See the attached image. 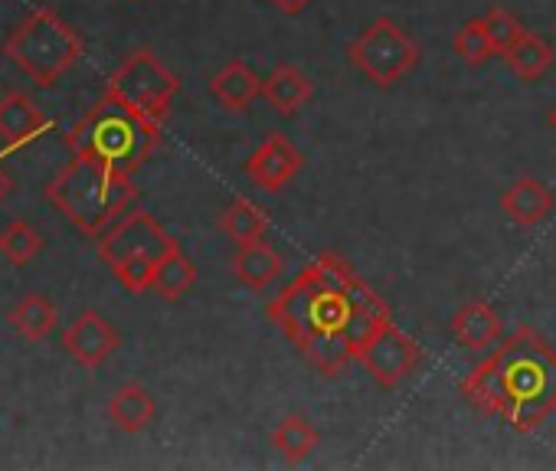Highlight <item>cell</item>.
I'll use <instances>...</instances> for the list:
<instances>
[{"mask_svg":"<svg viewBox=\"0 0 556 471\" xmlns=\"http://www.w3.org/2000/svg\"><path fill=\"white\" fill-rule=\"evenodd\" d=\"M268 318L325 380H334L361 357L370 334L390 321V308L351 263L325 253L275 295Z\"/></svg>","mask_w":556,"mask_h":471,"instance_id":"6da1fadb","label":"cell"},{"mask_svg":"<svg viewBox=\"0 0 556 471\" xmlns=\"http://www.w3.org/2000/svg\"><path fill=\"white\" fill-rule=\"evenodd\" d=\"M462 393L481 412L527 435L556 412V351L533 328H517L462 380Z\"/></svg>","mask_w":556,"mask_h":471,"instance_id":"7a4b0ae2","label":"cell"},{"mask_svg":"<svg viewBox=\"0 0 556 471\" xmlns=\"http://www.w3.org/2000/svg\"><path fill=\"white\" fill-rule=\"evenodd\" d=\"M47 200L92 240L112 229L138 200L131 174L105 167L96 157L73 154L70 164L47 183Z\"/></svg>","mask_w":556,"mask_h":471,"instance_id":"3957f363","label":"cell"},{"mask_svg":"<svg viewBox=\"0 0 556 471\" xmlns=\"http://www.w3.org/2000/svg\"><path fill=\"white\" fill-rule=\"evenodd\" d=\"M161 128L164 125L144 118L141 112L128 109L122 99L105 92L66 135V144L73 148V154L96 157L105 167L135 177L161 144Z\"/></svg>","mask_w":556,"mask_h":471,"instance_id":"277c9868","label":"cell"},{"mask_svg":"<svg viewBox=\"0 0 556 471\" xmlns=\"http://www.w3.org/2000/svg\"><path fill=\"white\" fill-rule=\"evenodd\" d=\"M83 37L50 8L30 11L4 40V56L37 86H53L83 60Z\"/></svg>","mask_w":556,"mask_h":471,"instance_id":"5b68a950","label":"cell"},{"mask_svg":"<svg viewBox=\"0 0 556 471\" xmlns=\"http://www.w3.org/2000/svg\"><path fill=\"white\" fill-rule=\"evenodd\" d=\"M348 60L351 66L374 82L377 89H390L396 86L406 73L416 69L419 63V47L416 40L390 17H377L374 24H367L357 40L348 47Z\"/></svg>","mask_w":556,"mask_h":471,"instance_id":"8992f818","label":"cell"},{"mask_svg":"<svg viewBox=\"0 0 556 471\" xmlns=\"http://www.w3.org/2000/svg\"><path fill=\"white\" fill-rule=\"evenodd\" d=\"M109 96L122 99L128 109L141 112L144 118L164 125L170 102L180 92V79L154 56V50H135L109 79Z\"/></svg>","mask_w":556,"mask_h":471,"instance_id":"52a82bcc","label":"cell"},{"mask_svg":"<svg viewBox=\"0 0 556 471\" xmlns=\"http://www.w3.org/2000/svg\"><path fill=\"white\" fill-rule=\"evenodd\" d=\"M357 364H361L383 390H396L400 383H406V380L419 370V364H422V347H419L406 331H400V328L393 324V318H390V321H383V324L370 334V341L364 344Z\"/></svg>","mask_w":556,"mask_h":471,"instance_id":"ba28073f","label":"cell"},{"mask_svg":"<svg viewBox=\"0 0 556 471\" xmlns=\"http://www.w3.org/2000/svg\"><path fill=\"white\" fill-rule=\"evenodd\" d=\"M174 246H177V240H170L151 213L135 209V213H125L112 229H105L99 236V259L109 269L131 256H148V259L161 263Z\"/></svg>","mask_w":556,"mask_h":471,"instance_id":"9c48e42d","label":"cell"},{"mask_svg":"<svg viewBox=\"0 0 556 471\" xmlns=\"http://www.w3.org/2000/svg\"><path fill=\"white\" fill-rule=\"evenodd\" d=\"M302 164H305L302 151L292 141H286V135H271V138H265L249 154V161L242 164V170H245V177L255 187H262L268 193H278V190H282L302 170Z\"/></svg>","mask_w":556,"mask_h":471,"instance_id":"30bf717a","label":"cell"},{"mask_svg":"<svg viewBox=\"0 0 556 471\" xmlns=\"http://www.w3.org/2000/svg\"><path fill=\"white\" fill-rule=\"evenodd\" d=\"M118 344H122L118 331H115L99 311H83V315L63 331V347H66V354H70L79 367H86V370L102 367V364L118 351Z\"/></svg>","mask_w":556,"mask_h":471,"instance_id":"8fae6325","label":"cell"},{"mask_svg":"<svg viewBox=\"0 0 556 471\" xmlns=\"http://www.w3.org/2000/svg\"><path fill=\"white\" fill-rule=\"evenodd\" d=\"M50 128V122L43 118V112L37 109V102L24 92H8L0 99V138L8 141L11 151L27 148L30 141H37L43 131Z\"/></svg>","mask_w":556,"mask_h":471,"instance_id":"7c38bea8","label":"cell"},{"mask_svg":"<svg viewBox=\"0 0 556 471\" xmlns=\"http://www.w3.org/2000/svg\"><path fill=\"white\" fill-rule=\"evenodd\" d=\"M262 96L268 99V105L278 112V115H295L299 109H305L308 102H312V96H315V86H312V79L299 69V66H292V63H278L268 76H265V82H262Z\"/></svg>","mask_w":556,"mask_h":471,"instance_id":"4fadbf2b","label":"cell"},{"mask_svg":"<svg viewBox=\"0 0 556 471\" xmlns=\"http://www.w3.org/2000/svg\"><path fill=\"white\" fill-rule=\"evenodd\" d=\"M286 263L278 256L265 240L258 243H249V246H236V256H232V276L239 285H245L249 292H265L268 285L278 282L282 276Z\"/></svg>","mask_w":556,"mask_h":471,"instance_id":"5bb4252c","label":"cell"},{"mask_svg":"<svg viewBox=\"0 0 556 471\" xmlns=\"http://www.w3.org/2000/svg\"><path fill=\"white\" fill-rule=\"evenodd\" d=\"M262 82L265 79H258V73L249 63L232 60L210 79V96L229 112H245L262 96Z\"/></svg>","mask_w":556,"mask_h":471,"instance_id":"9a60e30c","label":"cell"},{"mask_svg":"<svg viewBox=\"0 0 556 471\" xmlns=\"http://www.w3.org/2000/svg\"><path fill=\"white\" fill-rule=\"evenodd\" d=\"M501 209L517 222V226H540L549 213H553V193L546 190L543 180L536 177H523L514 180L504 193H501Z\"/></svg>","mask_w":556,"mask_h":471,"instance_id":"2e32d148","label":"cell"},{"mask_svg":"<svg viewBox=\"0 0 556 471\" xmlns=\"http://www.w3.org/2000/svg\"><path fill=\"white\" fill-rule=\"evenodd\" d=\"M452 338L468 351H488L501 341V318L488 302H468L452 318Z\"/></svg>","mask_w":556,"mask_h":471,"instance_id":"e0dca14e","label":"cell"},{"mask_svg":"<svg viewBox=\"0 0 556 471\" xmlns=\"http://www.w3.org/2000/svg\"><path fill=\"white\" fill-rule=\"evenodd\" d=\"M154 416H157V403L141 383H125L109 399V419L128 435L144 432L154 422Z\"/></svg>","mask_w":556,"mask_h":471,"instance_id":"ac0fdd59","label":"cell"},{"mask_svg":"<svg viewBox=\"0 0 556 471\" xmlns=\"http://www.w3.org/2000/svg\"><path fill=\"white\" fill-rule=\"evenodd\" d=\"M8 321H11V328L24 338V341H43V338H50L53 331H56V324H60V311H56V305L47 298V295H40V292H30V295H24L21 302H17V308L8 315Z\"/></svg>","mask_w":556,"mask_h":471,"instance_id":"d6986e66","label":"cell"},{"mask_svg":"<svg viewBox=\"0 0 556 471\" xmlns=\"http://www.w3.org/2000/svg\"><path fill=\"white\" fill-rule=\"evenodd\" d=\"M553 60H556V50L540 34H530V30H523L520 40L504 53V63L523 82H536L540 76H546L549 66H553Z\"/></svg>","mask_w":556,"mask_h":471,"instance_id":"ffe728a7","label":"cell"},{"mask_svg":"<svg viewBox=\"0 0 556 471\" xmlns=\"http://www.w3.org/2000/svg\"><path fill=\"white\" fill-rule=\"evenodd\" d=\"M197 285V266L193 259L180 250V243L157 263V272H154V285L151 292L164 302H180L190 289Z\"/></svg>","mask_w":556,"mask_h":471,"instance_id":"44dd1931","label":"cell"},{"mask_svg":"<svg viewBox=\"0 0 556 471\" xmlns=\"http://www.w3.org/2000/svg\"><path fill=\"white\" fill-rule=\"evenodd\" d=\"M219 229L229 236V240H232L236 246H249V243L265 240L268 216H265V209H262L258 203H252V200L239 196V200H232V203L223 209V216H219Z\"/></svg>","mask_w":556,"mask_h":471,"instance_id":"7402d4cb","label":"cell"},{"mask_svg":"<svg viewBox=\"0 0 556 471\" xmlns=\"http://www.w3.org/2000/svg\"><path fill=\"white\" fill-rule=\"evenodd\" d=\"M321 435L318 429L305 419V416H286L282 422H278L271 429V445L278 448V455H282L286 461H305L315 448H318Z\"/></svg>","mask_w":556,"mask_h":471,"instance_id":"603a6c76","label":"cell"},{"mask_svg":"<svg viewBox=\"0 0 556 471\" xmlns=\"http://www.w3.org/2000/svg\"><path fill=\"white\" fill-rule=\"evenodd\" d=\"M40 250H43V236L27 219H14L0 229V256H4L11 266L34 263Z\"/></svg>","mask_w":556,"mask_h":471,"instance_id":"cb8c5ba5","label":"cell"},{"mask_svg":"<svg viewBox=\"0 0 556 471\" xmlns=\"http://www.w3.org/2000/svg\"><path fill=\"white\" fill-rule=\"evenodd\" d=\"M452 47H455V56H462V63H468V66H475V69L484 66L491 56H497V53H494V43H491V37H488L484 21H468V24H462V30L455 34Z\"/></svg>","mask_w":556,"mask_h":471,"instance_id":"d4e9b609","label":"cell"},{"mask_svg":"<svg viewBox=\"0 0 556 471\" xmlns=\"http://www.w3.org/2000/svg\"><path fill=\"white\" fill-rule=\"evenodd\" d=\"M154 272H157V263L148 259V256H131V259H122L118 266H112V276H115V279L122 282V289L131 292V295L151 292Z\"/></svg>","mask_w":556,"mask_h":471,"instance_id":"484cf974","label":"cell"},{"mask_svg":"<svg viewBox=\"0 0 556 471\" xmlns=\"http://www.w3.org/2000/svg\"><path fill=\"white\" fill-rule=\"evenodd\" d=\"M481 21H484V27H488V37H491L497 56H504V53L520 40V34H523L520 21H517L510 11H504V8H491Z\"/></svg>","mask_w":556,"mask_h":471,"instance_id":"4316f807","label":"cell"},{"mask_svg":"<svg viewBox=\"0 0 556 471\" xmlns=\"http://www.w3.org/2000/svg\"><path fill=\"white\" fill-rule=\"evenodd\" d=\"M268 4L275 8V11H282V14H289V17H299L312 0H268Z\"/></svg>","mask_w":556,"mask_h":471,"instance_id":"83f0119b","label":"cell"},{"mask_svg":"<svg viewBox=\"0 0 556 471\" xmlns=\"http://www.w3.org/2000/svg\"><path fill=\"white\" fill-rule=\"evenodd\" d=\"M8 187H11V180H8V174H4V170H0V200H4Z\"/></svg>","mask_w":556,"mask_h":471,"instance_id":"f1b7e54d","label":"cell"},{"mask_svg":"<svg viewBox=\"0 0 556 471\" xmlns=\"http://www.w3.org/2000/svg\"><path fill=\"white\" fill-rule=\"evenodd\" d=\"M546 125H549V128H553V131H556V105H553V109H549V115H546Z\"/></svg>","mask_w":556,"mask_h":471,"instance_id":"f546056e","label":"cell"}]
</instances>
